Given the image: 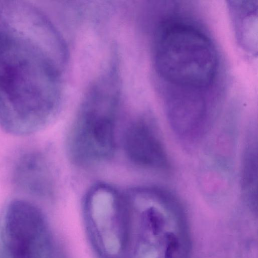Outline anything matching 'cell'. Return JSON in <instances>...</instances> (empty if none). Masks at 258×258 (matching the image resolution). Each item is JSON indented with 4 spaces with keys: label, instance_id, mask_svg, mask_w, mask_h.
<instances>
[{
    "label": "cell",
    "instance_id": "6da1fadb",
    "mask_svg": "<svg viewBox=\"0 0 258 258\" xmlns=\"http://www.w3.org/2000/svg\"><path fill=\"white\" fill-rule=\"evenodd\" d=\"M63 47L47 19L32 10L0 14V126L28 136L55 114Z\"/></svg>",
    "mask_w": 258,
    "mask_h": 258
},
{
    "label": "cell",
    "instance_id": "7a4b0ae2",
    "mask_svg": "<svg viewBox=\"0 0 258 258\" xmlns=\"http://www.w3.org/2000/svg\"><path fill=\"white\" fill-rule=\"evenodd\" d=\"M125 196L131 227L124 258H188V229L177 198L154 186L135 188Z\"/></svg>",
    "mask_w": 258,
    "mask_h": 258
},
{
    "label": "cell",
    "instance_id": "3957f363",
    "mask_svg": "<svg viewBox=\"0 0 258 258\" xmlns=\"http://www.w3.org/2000/svg\"><path fill=\"white\" fill-rule=\"evenodd\" d=\"M162 22L154 43L159 77L178 91L200 93L217 77L219 60L210 37L193 23L172 19Z\"/></svg>",
    "mask_w": 258,
    "mask_h": 258
},
{
    "label": "cell",
    "instance_id": "277c9868",
    "mask_svg": "<svg viewBox=\"0 0 258 258\" xmlns=\"http://www.w3.org/2000/svg\"><path fill=\"white\" fill-rule=\"evenodd\" d=\"M119 99V84L108 77H99L87 90L69 139L70 155L75 163H96L113 155Z\"/></svg>",
    "mask_w": 258,
    "mask_h": 258
},
{
    "label": "cell",
    "instance_id": "5b68a950",
    "mask_svg": "<svg viewBox=\"0 0 258 258\" xmlns=\"http://www.w3.org/2000/svg\"><path fill=\"white\" fill-rule=\"evenodd\" d=\"M0 258H64L41 210L15 199L0 218Z\"/></svg>",
    "mask_w": 258,
    "mask_h": 258
},
{
    "label": "cell",
    "instance_id": "8992f818",
    "mask_svg": "<svg viewBox=\"0 0 258 258\" xmlns=\"http://www.w3.org/2000/svg\"><path fill=\"white\" fill-rule=\"evenodd\" d=\"M86 225L91 241L101 258H124L129 241L131 219L125 195L98 184L85 204Z\"/></svg>",
    "mask_w": 258,
    "mask_h": 258
},
{
    "label": "cell",
    "instance_id": "52a82bcc",
    "mask_svg": "<svg viewBox=\"0 0 258 258\" xmlns=\"http://www.w3.org/2000/svg\"><path fill=\"white\" fill-rule=\"evenodd\" d=\"M124 146L128 158L136 165L158 171L170 170L165 149L152 125L146 120L139 119L130 125Z\"/></svg>",
    "mask_w": 258,
    "mask_h": 258
},
{
    "label": "cell",
    "instance_id": "ba28073f",
    "mask_svg": "<svg viewBox=\"0 0 258 258\" xmlns=\"http://www.w3.org/2000/svg\"><path fill=\"white\" fill-rule=\"evenodd\" d=\"M12 179L17 189L31 196L45 198L52 191L49 167L43 155L38 152H27L18 158Z\"/></svg>",
    "mask_w": 258,
    "mask_h": 258
},
{
    "label": "cell",
    "instance_id": "9c48e42d",
    "mask_svg": "<svg viewBox=\"0 0 258 258\" xmlns=\"http://www.w3.org/2000/svg\"><path fill=\"white\" fill-rule=\"evenodd\" d=\"M257 154L256 142L253 136L246 142L242 160L241 189L245 201L254 208L257 201Z\"/></svg>",
    "mask_w": 258,
    "mask_h": 258
}]
</instances>
